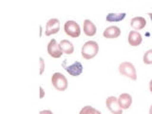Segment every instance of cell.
Returning a JSON list of instances; mask_svg holds the SVG:
<instances>
[{"mask_svg": "<svg viewBox=\"0 0 152 114\" xmlns=\"http://www.w3.org/2000/svg\"><path fill=\"white\" fill-rule=\"evenodd\" d=\"M83 30L85 34L89 37L94 36L97 32V28L95 26V24L91 20H89V19H86L84 21Z\"/></svg>", "mask_w": 152, "mask_h": 114, "instance_id": "7c38bea8", "label": "cell"}, {"mask_svg": "<svg viewBox=\"0 0 152 114\" xmlns=\"http://www.w3.org/2000/svg\"><path fill=\"white\" fill-rule=\"evenodd\" d=\"M121 35V30L117 26L107 27L103 32V36L107 39H115Z\"/></svg>", "mask_w": 152, "mask_h": 114, "instance_id": "30bf717a", "label": "cell"}, {"mask_svg": "<svg viewBox=\"0 0 152 114\" xmlns=\"http://www.w3.org/2000/svg\"><path fill=\"white\" fill-rule=\"evenodd\" d=\"M132 96L128 93H122L120 96L118 97V103L120 104L121 108L123 109H128L132 104Z\"/></svg>", "mask_w": 152, "mask_h": 114, "instance_id": "8fae6325", "label": "cell"}, {"mask_svg": "<svg viewBox=\"0 0 152 114\" xmlns=\"http://www.w3.org/2000/svg\"><path fill=\"white\" fill-rule=\"evenodd\" d=\"M79 114H102L101 111L97 110L91 106H86L80 110Z\"/></svg>", "mask_w": 152, "mask_h": 114, "instance_id": "2e32d148", "label": "cell"}, {"mask_svg": "<svg viewBox=\"0 0 152 114\" xmlns=\"http://www.w3.org/2000/svg\"><path fill=\"white\" fill-rule=\"evenodd\" d=\"M59 46L61 48L63 53L66 54H72L74 52V46L70 41L66 40V39H63L61 40V42L59 43Z\"/></svg>", "mask_w": 152, "mask_h": 114, "instance_id": "5bb4252c", "label": "cell"}, {"mask_svg": "<svg viewBox=\"0 0 152 114\" xmlns=\"http://www.w3.org/2000/svg\"><path fill=\"white\" fill-rule=\"evenodd\" d=\"M60 21L57 18H51L46 24V31L45 34L46 36H50L52 34L59 32L60 31Z\"/></svg>", "mask_w": 152, "mask_h": 114, "instance_id": "ba28073f", "label": "cell"}, {"mask_svg": "<svg viewBox=\"0 0 152 114\" xmlns=\"http://www.w3.org/2000/svg\"><path fill=\"white\" fill-rule=\"evenodd\" d=\"M106 106L112 114H123V109L118 103V98L115 96H109L106 100Z\"/></svg>", "mask_w": 152, "mask_h": 114, "instance_id": "52a82bcc", "label": "cell"}, {"mask_svg": "<svg viewBox=\"0 0 152 114\" xmlns=\"http://www.w3.org/2000/svg\"><path fill=\"white\" fill-rule=\"evenodd\" d=\"M39 114H53L51 110H49V109H45V110H41L39 112Z\"/></svg>", "mask_w": 152, "mask_h": 114, "instance_id": "ffe728a7", "label": "cell"}, {"mask_svg": "<svg viewBox=\"0 0 152 114\" xmlns=\"http://www.w3.org/2000/svg\"><path fill=\"white\" fill-rule=\"evenodd\" d=\"M99 52V45L96 41H88L83 45L81 49V55L86 60L94 58Z\"/></svg>", "mask_w": 152, "mask_h": 114, "instance_id": "6da1fadb", "label": "cell"}, {"mask_svg": "<svg viewBox=\"0 0 152 114\" xmlns=\"http://www.w3.org/2000/svg\"><path fill=\"white\" fill-rule=\"evenodd\" d=\"M148 15H149V17H150V19H151V22H152V12H149V13H148Z\"/></svg>", "mask_w": 152, "mask_h": 114, "instance_id": "603a6c76", "label": "cell"}, {"mask_svg": "<svg viewBox=\"0 0 152 114\" xmlns=\"http://www.w3.org/2000/svg\"><path fill=\"white\" fill-rule=\"evenodd\" d=\"M149 114H152V104L150 106V108H149Z\"/></svg>", "mask_w": 152, "mask_h": 114, "instance_id": "7402d4cb", "label": "cell"}, {"mask_svg": "<svg viewBox=\"0 0 152 114\" xmlns=\"http://www.w3.org/2000/svg\"><path fill=\"white\" fill-rule=\"evenodd\" d=\"M118 70L122 75L129 78L132 81L137 80V71L134 65L130 62H123L118 66Z\"/></svg>", "mask_w": 152, "mask_h": 114, "instance_id": "3957f363", "label": "cell"}, {"mask_svg": "<svg viewBox=\"0 0 152 114\" xmlns=\"http://www.w3.org/2000/svg\"><path fill=\"white\" fill-rule=\"evenodd\" d=\"M64 31L66 35L72 38H77L81 34V28L79 26V24L73 20H69L65 23Z\"/></svg>", "mask_w": 152, "mask_h": 114, "instance_id": "5b68a950", "label": "cell"}, {"mask_svg": "<svg viewBox=\"0 0 152 114\" xmlns=\"http://www.w3.org/2000/svg\"><path fill=\"white\" fill-rule=\"evenodd\" d=\"M39 91H40V95H39V98L40 99H42V98H44L45 97V95H46V93H45V90H44V88H43L41 86L39 87Z\"/></svg>", "mask_w": 152, "mask_h": 114, "instance_id": "d6986e66", "label": "cell"}, {"mask_svg": "<svg viewBox=\"0 0 152 114\" xmlns=\"http://www.w3.org/2000/svg\"><path fill=\"white\" fill-rule=\"evenodd\" d=\"M39 65H40L39 74H40V75H42L43 73H44L45 69H46V64H45V61H44V59L42 58V57H40V58H39Z\"/></svg>", "mask_w": 152, "mask_h": 114, "instance_id": "ac0fdd59", "label": "cell"}, {"mask_svg": "<svg viewBox=\"0 0 152 114\" xmlns=\"http://www.w3.org/2000/svg\"><path fill=\"white\" fill-rule=\"evenodd\" d=\"M149 90H150V92L152 93V79L149 81Z\"/></svg>", "mask_w": 152, "mask_h": 114, "instance_id": "44dd1931", "label": "cell"}, {"mask_svg": "<svg viewBox=\"0 0 152 114\" xmlns=\"http://www.w3.org/2000/svg\"><path fill=\"white\" fill-rule=\"evenodd\" d=\"M47 51L49 55L52 58H60V57L63 55V51H62L61 48L59 44L57 43L55 39H51L47 47Z\"/></svg>", "mask_w": 152, "mask_h": 114, "instance_id": "8992f818", "label": "cell"}, {"mask_svg": "<svg viewBox=\"0 0 152 114\" xmlns=\"http://www.w3.org/2000/svg\"><path fill=\"white\" fill-rule=\"evenodd\" d=\"M130 26L133 30H135V31L142 30V28H145V27L146 26V20L142 16L133 17L130 21Z\"/></svg>", "mask_w": 152, "mask_h": 114, "instance_id": "4fadbf2b", "label": "cell"}, {"mask_svg": "<svg viewBox=\"0 0 152 114\" xmlns=\"http://www.w3.org/2000/svg\"><path fill=\"white\" fill-rule=\"evenodd\" d=\"M127 42H128V44H129V46H131V47H138L142 44V36L139 31H129V33H128Z\"/></svg>", "mask_w": 152, "mask_h": 114, "instance_id": "9c48e42d", "label": "cell"}, {"mask_svg": "<svg viewBox=\"0 0 152 114\" xmlns=\"http://www.w3.org/2000/svg\"><path fill=\"white\" fill-rule=\"evenodd\" d=\"M62 66L63 69L68 72L69 75L74 76V77H77V76H80L83 73V65L80 63L79 61H73L72 63H69V61L65 59L62 63Z\"/></svg>", "mask_w": 152, "mask_h": 114, "instance_id": "7a4b0ae2", "label": "cell"}, {"mask_svg": "<svg viewBox=\"0 0 152 114\" xmlns=\"http://www.w3.org/2000/svg\"><path fill=\"white\" fill-rule=\"evenodd\" d=\"M39 28H40V36H41V34H42V26H40Z\"/></svg>", "mask_w": 152, "mask_h": 114, "instance_id": "cb8c5ba5", "label": "cell"}, {"mask_svg": "<svg viewBox=\"0 0 152 114\" xmlns=\"http://www.w3.org/2000/svg\"><path fill=\"white\" fill-rule=\"evenodd\" d=\"M51 84L53 88L59 91H65L68 88V79L66 78L64 74L61 72H55L51 76Z\"/></svg>", "mask_w": 152, "mask_h": 114, "instance_id": "277c9868", "label": "cell"}, {"mask_svg": "<svg viewBox=\"0 0 152 114\" xmlns=\"http://www.w3.org/2000/svg\"><path fill=\"white\" fill-rule=\"evenodd\" d=\"M142 62H144L145 65L152 64V49L145 52L144 57H142Z\"/></svg>", "mask_w": 152, "mask_h": 114, "instance_id": "e0dca14e", "label": "cell"}, {"mask_svg": "<svg viewBox=\"0 0 152 114\" xmlns=\"http://www.w3.org/2000/svg\"><path fill=\"white\" fill-rule=\"evenodd\" d=\"M126 14L125 12H122V13L110 12L107 15L106 20L107 22H120V21H123L124 19L126 18Z\"/></svg>", "mask_w": 152, "mask_h": 114, "instance_id": "9a60e30c", "label": "cell"}]
</instances>
